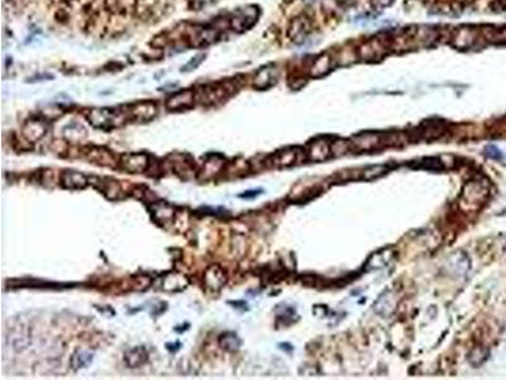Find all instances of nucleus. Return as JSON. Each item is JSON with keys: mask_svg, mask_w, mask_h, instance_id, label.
<instances>
[{"mask_svg": "<svg viewBox=\"0 0 506 380\" xmlns=\"http://www.w3.org/2000/svg\"><path fill=\"white\" fill-rule=\"evenodd\" d=\"M485 151H486L487 157L492 158V160H501L503 158V154H501V151L496 146H487Z\"/></svg>", "mask_w": 506, "mask_h": 380, "instance_id": "15", "label": "nucleus"}, {"mask_svg": "<svg viewBox=\"0 0 506 380\" xmlns=\"http://www.w3.org/2000/svg\"><path fill=\"white\" fill-rule=\"evenodd\" d=\"M329 152H330V148L326 142H315L313 147L310 148L309 155L310 158L314 161H322V160H326L328 157Z\"/></svg>", "mask_w": 506, "mask_h": 380, "instance_id": "8", "label": "nucleus"}, {"mask_svg": "<svg viewBox=\"0 0 506 380\" xmlns=\"http://www.w3.org/2000/svg\"><path fill=\"white\" fill-rule=\"evenodd\" d=\"M224 283H226V276H224V273L219 266H212L205 273V284L210 289H220L224 285Z\"/></svg>", "mask_w": 506, "mask_h": 380, "instance_id": "4", "label": "nucleus"}, {"mask_svg": "<svg viewBox=\"0 0 506 380\" xmlns=\"http://www.w3.org/2000/svg\"><path fill=\"white\" fill-rule=\"evenodd\" d=\"M93 360V355L87 354L84 351H78L72 356L71 364L74 369H80V367L87 366V364Z\"/></svg>", "mask_w": 506, "mask_h": 380, "instance_id": "12", "label": "nucleus"}, {"mask_svg": "<svg viewBox=\"0 0 506 380\" xmlns=\"http://www.w3.org/2000/svg\"><path fill=\"white\" fill-rule=\"evenodd\" d=\"M272 75H274V70L270 68H264L263 70L260 71V72L256 75V79H255L256 87L260 85V83H262V85L260 89H266V87L270 86V85L274 83V78H272Z\"/></svg>", "mask_w": 506, "mask_h": 380, "instance_id": "9", "label": "nucleus"}, {"mask_svg": "<svg viewBox=\"0 0 506 380\" xmlns=\"http://www.w3.org/2000/svg\"><path fill=\"white\" fill-rule=\"evenodd\" d=\"M191 105H193V93L189 90L174 94L166 104L168 110H185Z\"/></svg>", "mask_w": 506, "mask_h": 380, "instance_id": "2", "label": "nucleus"}, {"mask_svg": "<svg viewBox=\"0 0 506 380\" xmlns=\"http://www.w3.org/2000/svg\"><path fill=\"white\" fill-rule=\"evenodd\" d=\"M296 152H291V151H287V152H284V154H281V155H278V164L282 165V166H289V165H293L295 164V161H296Z\"/></svg>", "mask_w": 506, "mask_h": 380, "instance_id": "14", "label": "nucleus"}, {"mask_svg": "<svg viewBox=\"0 0 506 380\" xmlns=\"http://www.w3.org/2000/svg\"><path fill=\"white\" fill-rule=\"evenodd\" d=\"M220 345L222 347H224L228 351H235L238 350L239 346H241V341L239 338L234 335V333H226L220 337Z\"/></svg>", "mask_w": 506, "mask_h": 380, "instance_id": "11", "label": "nucleus"}, {"mask_svg": "<svg viewBox=\"0 0 506 380\" xmlns=\"http://www.w3.org/2000/svg\"><path fill=\"white\" fill-rule=\"evenodd\" d=\"M257 19V10L255 8H245V9L235 12L232 18V27L238 32L248 29Z\"/></svg>", "mask_w": 506, "mask_h": 380, "instance_id": "1", "label": "nucleus"}, {"mask_svg": "<svg viewBox=\"0 0 506 380\" xmlns=\"http://www.w3.org/2000/svg\"><path fill=\"white\" fill-rule=\"evenodd\" d=\"M28 127L29 131L24 129V132H26V136L29 139H38L45 135V128H43L42 124H39V123L31 122L28 123Z\"/></svg>", "mask_w": 506, "mask_h": 380, "instance_id": "13", "label": "nucleus"}, {"mask_svg": "<svg viewBox=\"0 0 506 380\" xmlns=\"http://www.w3.org/2000/svg\"><path fill=\"white\" fill-rule=\"evenodd\" d=\"M389 170H390V166H387L386 164L368 166V168L362 173V179L368 181L375 180V179H378V177L384 176L385 174H387Z\"/></svg>", "mask_w": 506, "mask_h": 380, "instance_id": "6", "label": "nucleus"}, {"mask_svg": "<svg viewBox=\"0 0 506 380\" xmlns=\"http://www.w3.org/2000/svg\"><path fill=\"white\" fill-rule=\"evenodd\" d=\"M148 165L147 156L136 154V155H124L122 158V166L131 173L145 171Z\"/></svg>", "mask_w": 506, "mask_h": 380, "instance_id": "3", "label": "nucleus"}, {"mask_svg": "<svg viewBox=\"0 0 506 380\" xmlns=\"http://www.w3.org/2000/svg\"><path fill=\"white\" fill-rule=\"evenodd\" d=\"M147 360V352H146L145 348L142 347H136L133 348L132 351H129L126 355V361L129 366H139L142 365L143 363H146Z\"/></svg>", "mask_w": 506, "mask_h": 380, "instance_id": "7", "label": "nucleus"}, {"mask_svg": "<svg viewBox=\"0 0 506 380\" xmlns=\"http://www.w3.org/2000/svg\"><path fill=\"white\" fill-rule=\"evenodd\" d=\"M418 169H424L429 171H441L444 169V165L438 157H426L418 164Z\"/></svg>", "mask_w": 506, "mask_h": 380, "instance_id": "10", "label": "nucleus"}, {"mask_svg": "<svg viewBox=\"0 0 506 380\" xmlns=\"http://www.w3.org/2000/svg\"><path fill=\"white\" fill-rule=\"evenodd\" d=\"M62 183L66 188H71V189H76V188H84L86 185V180H85L84 175L78 174V173H65L62 175Z\"/></svg>", "mask_w": 506, "mask_h": 380, "instance_id": "5", "label": "nucleus"}]
</instances>
